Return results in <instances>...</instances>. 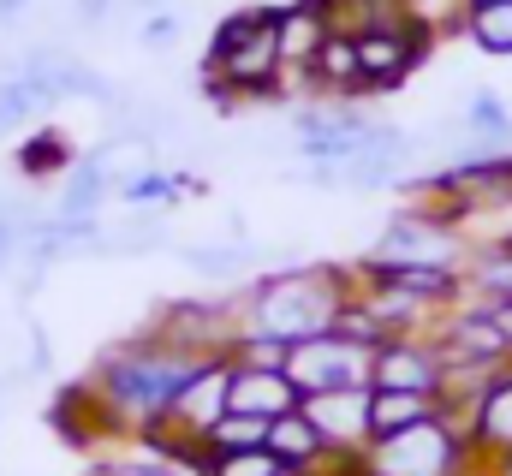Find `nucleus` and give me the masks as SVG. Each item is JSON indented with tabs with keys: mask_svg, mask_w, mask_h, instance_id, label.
Returning <instances> with one entry per match:
<instances>
[{
	"mask_svg": "<svg viewBox=\"0 0 512 476\" xmlns=\"http://www.w3.org/2000/svg\"><path fill=\"white\" fill-rule=\"evenodd\" d=\"M114 197L131 203V209H173L179 203V185H173V167H143L114 185Z\"/></svg>",
	"mask_w": 512,
	"mask_h": 476,
	"instance_id": "aec40b11",
	"label": "nucleus"
},
{
	"mask_svg": "<svg viewBox=\"0 0 512 476\" xmlns=\"http://www.w3.org/2000/svg\"><path fill=\"white\" fill-rule=\"evenodd\" d=\"M161 244H167L161 209H131V221L120 227V233L96 238V256H143V250H161Z\"/></svg>",
	"mask_w": 512,
	"mask_h": 476,
	"instance_id": "a211bd4d",
	"label": "nucleus"
},
{
	"mask_svg": "<svg viewBox=\"0 0 512 476\" xmlns=\"http://www.w3.org/2000/svg\"><path fill=\"white\" fill-rule=\"evenodd\" d=\"M12 161H18L24 179H60V173L78 167V149H72V137H66L60 125H42V131H30V137L18 143Z\"/></svg>",
	"mask_w": 512,
	"mask_h": 476,
	"instance_id": "f3484780",
	"label": "nucleus"
},
{
	"mask_svg": "<svg viewBox=\"0 0 512 476\" xmlns=\"http://www.w3.org/2000/svg\"><path fill=\"white\" fill-rule=\"evenodd\" d=\"M227 411H233V363H227V357H209V363L185 381V393L173 399L167 423H179L191 441H203Z\"/></svg>",
	"mask_w": 512,
	"mask_h": 476,
	"instance_id": "1a4fd4ad",
	"label": "nucleus"
},
{
	"mask_svg": "<svg viewBox=\"0 0 512 476\" xmlns=\"http://www.w3.org/2000/svg\"><path fill=\"white\" fill-rule=\"evenodd\" d=\"M465 36H471L483 54H495V60H512V0L465 12Z\"/></svg>",
	"mask_w": 512,
	"mask_h": 476,
	"instance_id": "412c9836",
	"label": "nucleus"
},
{
	"mask_svg": "<svg viewBox=\"0 0 512 476\" xmlns=\"http://www.w3.org/2000/svg\"><path fill=\"white\" fill-rule=\"evenodd\" d=\"M370 363L376 352L346 340V334H310L286 352V375L298 393H334V387H370Z\"/></svg>",
	"mask_w": 512,
	"mask_h": 476,
	"instance_id": "20e7f679",
	"label": "nucleus"
},
{
	"mask_svg": "<svg viewBox=\"0 0 512 476\" xmlns=\"http://www.w3.org/2000/svg\"><path fill=\"white\" fill-rule=\"evenodd\" d=\"M352 292H358V268H340V262L268 268L239 292V316L251 334H274V340L298 346L310 334H328Z\"/></svg>",
	"mask_w": 512,
	"mask_h": 476,
	"instance_id": "f03ea898",
	"label": "nucleus"
},
{
	"mask_svg": "<svg viewBox=\"0 0 512 476\" xmlns=\"http://www.w3.org/2000/svg\"><path fill=\"white\" fill-rule=\"evenodd\" d=\"M441 381H447V357L435 346V334H399V340L376 346L370 387H387V393H435L441 399Z\"/></svg>",
	"mask_w": 512,
	"mask_h": 476,
	"instance_id": "0eeeda50",
	"label": "nucleus"
},
{
	"mask_svg": "<svg viewBox=\"0 0 512 476\" xmlns=\"http://www.w3.org/2000/svg\"><path fill=\"white\" fill-rule=\"evenodd\" d=\"M495 310V328H501V340L512 346V298H501V304H489Z\"/></svg>",
	"mask_w": 512,
	"mask_h": 476,
	"instance_id": "cd10ccee",
	"label": "nucleus"
},
{
	"mask_svg": "<svg viewBox=\"0 0 512 476\" xmlns=\"http://www.w3.org/2000/svg\"><path fill=\"white\" fill-rule=\"evenodd\" d=\"M286 352H292L286 340H274V334H251V328H245V334L227 346V363H233V369H286Z\"/></svg>",
	"mask_w": 512,
	"mask_h": 476,
	"instance_id": "4be33fe9",
	"label": "nucleus"
},
{
	"mask_svg": "<svg viewBox=\"0 0 512 476\" xmlns=\"http://www.w3.org/2000/svg\"><path fill=\"white\" fill-rule=\"evenodd\" d=\"M298 387H292V375L286 369H233V411H251V417H286V411H298Z\"/></svg>",
	"mask_w": 512,
	"mask_h": 476,
	"instance_id": "f8f14e48",
	"label": "nucleus"
},
{
	"mask_svg": "<svg viewBox=\"0 0 512 476\" xmlns=\"http://www.w3.org/2000/svg\"><path fill=\"white\" fill-rule=\"evenodd\" d=\"M30 6H36V0H0V30H6V24H18Z\"/></svg>",
	"mask_w": 512,
	"mask_h": 476,
	"instance_id": "bb28decb",
	"label": "nucleus"
},
{
	"mask_svg": "<svg viewBox=\"0 0 512 476\" xmlns=\"http://www.w3.org/2000/svg\"><path fill=\"white\" fill-rule=\"evenodd\" d=\"M274 36H280V66L286 72H310L316 48L334 36V24H328L322 0H286L280 18H274Z\"/></svg>",
	"mask_w": 512,
	"mask_h": 476,
	"instance_id": "9b49d317",
	"label": "nucleus"
},
{
	"mask_svg": "<svg viewBox=\"0 0 512 476\" xmlns=\"http://www.w3.org/2000/svg\"><path fill=\"white\" fill-rule=\"evenodd\" d=\"M179 30H185V18H179L173 6H161V12H149V18L137 24V42H143V48H173Z\"/></svg>",
	"mask_w": 512,
	"mask_h": 476,
	"instance_id": "393cba45",
	"label": "nucleus"
},
{
	"mask_svg": "<svg viewBox=\"0 0 512 476\" xmlns=\"http://www.w3.org/2000/svg\"><path fill=\"white\" fill-rule=\"evenodd\" d=\"M0 387H6V381H0Z\"/></svg>",
	"mask_w": 512,
	"mask_h": 476,
	"instance_id": "7c9ffc66",
	"label": "nucleus"
},
{
	"mask_svg": "<svg viewBox=\"0 0 512 476\" xmlns=\"http://www.w3.org/2000/svg\"><path fill=\"white\" fill-rule=\"evenodd\" d=\"M477 6H501V0H465V12H477Z\"/></svg>",
	"mask_w": 512,
	"mask_h": 476,
	"instance_id": "c85d7f7f",
	"label": "nucleus"
},
{
	"mask_svg": "<svg viewBox=\"0 0 512 476\" xmlns=\"http://www.w3.org/2000/svg\"><path fill=\"white\" fill-rule=\"evenodd\" d=\"M274 476H316V471H292V465H280V471H274Z\"/></svg>",
	"mask_w": 512,
	"mask_h": 476,
	"instance_id": "c756f323",
	"label": "nucleus"
},
{
	"mask_svg": "<svg viewBox=\"0 0 512 476\" xmlns=\"http://www.w3.org/2000/svg\"><path fill=\"white\" fill-rule=\"evenodd\" d=\"M429 417H441L435 393H387V387H370V441L399 435V429H417Z\"/></svg>",
	"mask_w": 512,
	"mask_h": 476,
	"instance_id": "dca6fc26",
	"label": "nucleus"
},
{
	"mask_svg": "<svg viewBox=\"0 0 512 476\" xmlns=\"http://www.w3.org/2000/svg\"><path fill=\"white\" fill-rule=\"evenodd\" d=\"M471 453H477V465H501L512 453V357L489 381V393L471 405Z\"/></svg>",
	"mask_w": 512,
	"mask_h": 476,
	"instance_id": "9d476101",
	"label": "nucleus"
},
{
	"mask_svg": "<svg viewBox=\"0 0 512 476\" xmlns=\"http://www.w3.org/2000/svg\"><path fill=\"white\" fill-rule=\"evenodd\" d=\"M114 6H120V0H72V12H78V24H90V30H102V24L114 18Z\"/></svg>",
	"mask_w": 512,
	"mask_h": 476,
	"instance_id": "a878e982",
	"label": "nucleus"
},
{
	"mask_svg": "<svg viewBox=\"0 0 512 476\" xmlns=\"http://www.w3.org/2000/svg\"><path fill=\"white\" fill-rule=\"evenodd\" d=\"M370 262H459L465 268V233L459 227H441L417 203H405L382 227V238L370 244Z\"/></svg>",
	"mask_w": 512,
	"mask_h": 476,
	"instance_id": "423d86ee",
	"label": "nucleus"
},
{
	"mask_svg": "<svg viewBox=\"0 0 512 476\" xmlns=\"http://www.w3.org/2000/svg\"><path fill=\"white\" fill-rule=\"evenodd\" d=\"M36 114H42V108H36V96L24 90V78L0 72V137H6V131H18V125H30Z\"/></svg>",
	"mask_w": 512,
	"mask_h": 476,
	"instance_id": "b1692460",
	"label": "nucleus"
},
{
	"mask_svg": "<svg viewBox=\"0 0 512 476\" xmlns=\"http://www.w3.org/2000/svg\"><path fill=\"white\" fill-rule=\"evenodd\" d=\"M370 471L376 476H471L477 453H471V423L465 417H429L417 429H399L370 441Z\"/></svg>",
	"mask_w": 512,
	"mask_h": 476,
	"instance_id": "7ed1b4c3",
	"label": "nucleus"
},
{
	"mask_svg": "<svg viewBox=\"0 0 512 476\" xmlns=\"http://www.w3.org/2000/svg\"><path fill=\"white\" fill-rule=\"evenodd\" d=\"M114 197V173L102 167V161H78L72 173H66V185H60V203H54V215L60 221H96L102 215V203Z\"/></svg>",
	"mask_w": 512,
	"mask_h": 476,
	"instance_id": "4468645a",
	"label": "nucleus"
},
{
	"mask_svg": "<svg viewBox=\"0 0 512 476\" xmlns=\"http://www.w3.org/2000/svg\"><path fill=\"white\" fill-rule=\"evenodd\" d=\"M256 447H268V417H251V411H227L203 435V453H256Z\"/></svg>",
	"mask_w": 512,
	"mask_h": 476,
	"instance_id": "6ab92c4d",
	"label": "nucleus"
},
{
	"mask_svg": "<svg viewBox=\"0 0 512 476\" xmlns=\"http://www.w3.org/2000/svg\"><path fill=\"white\" fill-rule=\"evenodd\" d=\"M298 411L316 423L328 453H358L370 447V387H334V393H304Z\"/></svg>",
	"mask_w": 512,
	"mask_h": 476,
	"instance_id": "6e6552de",
	"label": "nucleus"
},
{
	"mask_svg": "<svg viewBox=\"0 0 512 476\" xmlns=\"http://www.w3.org/2000/svg\"><path fill=\"white\" fill-rule=\"evenodd\" d=\"M274 471H280V459L268 447H256V453H209L203 459V476H274Z\"/></svg>",
	"mask_w": 512,
	"mask_h": 476,
	"instance_id": "5701e85b",
	"label": "nucleus"
},
{
	"mask_svg": "<svg viewBox=\"0 0 512 476\" xmlns=\"http://www.w3.org/2000/svg\"><path fill=\"white\" fill-rule=\"evenodd\" d=\"M268 453H274L280 465H292V471H322L328 441L316 435V423H310L304 411H286V417L268 423Z\"/></svg>",
	"mask_w": 512,
	"mask_h": 476,
	"instance_id": "2eb2a0df",
	"label": "nucleus"
},
{
	"mask_svg": "<svg viewBox=\"0 0 512 476\" xmlns=\"http://www.w3.org/2000/svg\"><path fill=\"white\" fill-rule=\"evenodd\" d=\"M441 36L429 30V24H393V30H364L358 36V72H364V96H387V90H399L423 60H429V48H435Z\"/></svg>",
	"mask_w": 512,
	"mask_h": 476,
	"instance_id": "39448f33",
	"label": "nucleus"
},
{
	"mask_svg": "<svg viewBox=\"0 0 512 476\" xmlns=\"http://www.w3.org/2000/svg\"><path fill=\"white\" fill-rule=\"evenodd\" d=\"M179 262L185 268H197L203 280H233V286H251L256 268L268 262L256 244L245 238H227V244H179Z\"/></svg>",
	"mask_w": 512,
	"mask_h": 476,
	"instance_id": "ddd939ff",
	"label": "nucleus"
},
{
	"mask_svg": "<svg viewBox=\"0 0 512 476\" xmlns=\"http://www.w3.org/2000/svg\"><path fill=\"white\" fill-rule=\"evenodd\" d=\"M203 363H209L203 352L167 346V340H155L149 328H137V334H126L120 346H108V352L96 357V369H90L84 381L102 393V405L137 435V429H149V423H161V417L173 411V399L185 393V381H191Z\"/></svg>",
	"mask_w": 512,
	"mask_h": 476,
	"instance_id": "f257e3e1",
	"label": "nucleus"
}]
</instances>
